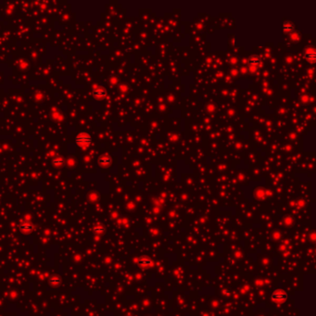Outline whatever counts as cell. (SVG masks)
Instances as JSON below:
<instances>
[{"label": "cell", "instance_id": "cell-1", "mask_svg": "<svg viewBox=\"0 0 316 316\" xmlns=\"http://www.w3.org/2000/svg\"><path fill=\"white\" fill-rule=\"evenodd\" d=\"M76 142L81 147H86L91 143V137L86 134H80L76 137Z\"/></svg>", "mask_w": 316, "mask_h": 316}, {"label": "cell", "instance_id": "cell-9", "mask_svg": "<svg viewBox=\"0 0 316 316\" xmlns=\"http://www.w3.org/2000/svg\"><path fill=\"white\" fill-rule=\"evenodd\" d=\"M99 161L102 165H109L110 163V159L107 156H103L102 158H100Z\"/></svg>", "mask_w": 316, "mask_h": 316}, {"label": "cell", "instance_id": "cell-3", "mask_svg": "<svg viewBox=\"0 0 316 316\" xmlns=\"http://www.w3.org/2000/svg\"><path fill=\"white\" fill-rule=\"evenodd\" d=\"M138 264L143 267H148V266H151L153 264V262L150 259H148L147 257H141L138 259Z\"/></svg>", "mask_w": 316, "mask_h": 316}, {"label": "cell", "instance_id": "cell-5", "mask_svg": "<svg viewBox=\"0 0 316 316\" xmlns=\"http://www.w3.org/2000/svg\"><path fill=\"white\" fill-rule=\"evenodd\" d=\"M283 30L286 33H290L294 31V25L290 21H285L283 24Z\"/></svg>", "mask_w": 316, "mask_h": 316}, {"label": "cell", "instance_id": "cell-6", "mask_svg": "<svg viewBox=\"0 0 316 316\" xmlns=\"http://www.w3.org/2000/svg\"><path fill=\"white\" fill-rule=\"evenodd\" d=\"M304 58H305L306 60H308V61L314 62V61H315V53H314V51H312V52L306 51V52L304 53Z\"/></svg>", "mask_w": 316, "mask_h": 316}, {"label": "cell", "instance_id": "cell-2", "mask_svg": "<svg viewBox=\"0 0 316 316\" xmlns=\"http://www.w3.org/2000/svg\"><path fill=\"white\" fill-rule=\"evenodd\" d=\"M287 298V295L284 291H275L271 295V298L274 301H284Z\"/></svg>", "mask_w": 316, "mask_h": 316}, {"label": "cell", "instance_id": "cell-7", "mask_svg": "<svg viewBox=\"0 0 316 316\" xmlns=\"http://www.w3.org/2000/svg\"><path fill=\"white\" fill-rule=\"evenodd\" d=\"M61 284V280L60 278L57 277V276H52L50 279H49V285L51 287H59L60 285Z\"/></svg>", "mask_w": 316, "mask_h": 316}, {"label": "cell", "instance_id": "cell-11", "mask_svg": "<svg viewBox=\"0 0 316 316\" xmlns=\"http://www.w3.org/2000/svg\"><path fill=\"white\" fill-rule=\"evenodd\" d=\"M104 231H105L104 228L101 227V226H98V227H95V228H94V232L96 233V234H102Z\"/></svg>", "mask_w": 316, "mask_h": 316}, {"label": "cell", "instance_id": "cell-10", "mask_svg": "<svg viewBox=\"0 0 316 316\" xmlns=\"http://www.w3.org/2000/svg\"><path fill=\"white\" fill-rule=\"evenodd\" d=\"M105 95H106V92H105L103 89H98V90L95 91V96H98V98H103Z\"/></svg>", "mask_w": 316, "mask_h": 316}, {"label": "cell", "instance_id": "cell-4", "mask_svg": "<svg viewBox=\"0 0 316 316\" xmlns=\"http://www.w3.org/2000/svg\"><path fill=\"white\" fill-rule=\"evenodd\" d=\"M20 228H21V231L22 233L28 234V233H31L32 231L34 230V226L32 225L31 223H24L21 224V227H20Z\"/></svg>", "mask_w": 316, "mask_h": 316}, {"label": "cell", "instance_id": "cell-8", "mask_svg": "<svg viewBox=\"0 0 316 316\" xmlns=\"http://www.w3.org/2000/svg\"><path fill=\"white\" fill-rule=\"evenodd\" d=\"M248 62H249V64H253V65H258V64L261 63V60L259 59V57L253 56V57H251V58L249 59Z\"/></svg>", "mask_w": 316, "mask_h": 316}]
</instances>
